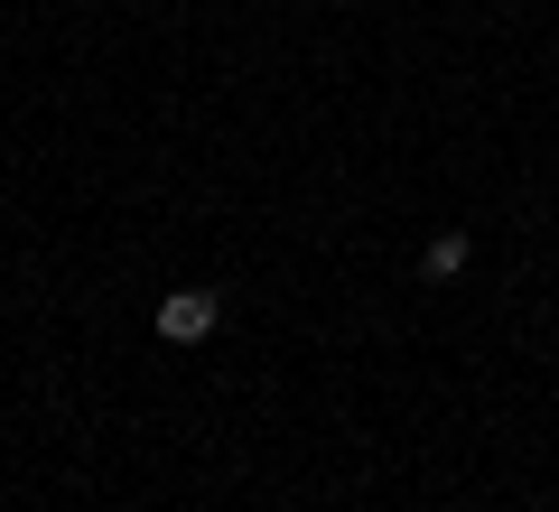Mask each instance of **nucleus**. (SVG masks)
<instances>
[{
	"mask_svg": "<svg viewBox=\"0 0 559 512\" xmlns=\"http://www.w3.org/2000/svg\"><path fill=\"white\" fill-rule=\"evenodd\" d=\"M466 261H476V242H466V234H439V242H429V261H419V271H429V279H457Z\"/></svg>",
	"mask_w": 559,
	"mask_h": 512,
	"instance_id": "f03ea898",
	"label": "nucleus"
},
{
	"mask_svg": "<svg viewBox=\"0 0 559 512\" xmlns=\"http://www.w3.org/2000/svg\"><path fill=\"white\" fill-rule=\"evenodd\" d=\"M215 326H224V298H215V289H178V298H159V345H205Z\"/></svg>",
	"mask_w": 559,
	"mask_h": 512,
	"instance_id": "f257e3e1",
	"label": "nucleus"
}]
</instances>
